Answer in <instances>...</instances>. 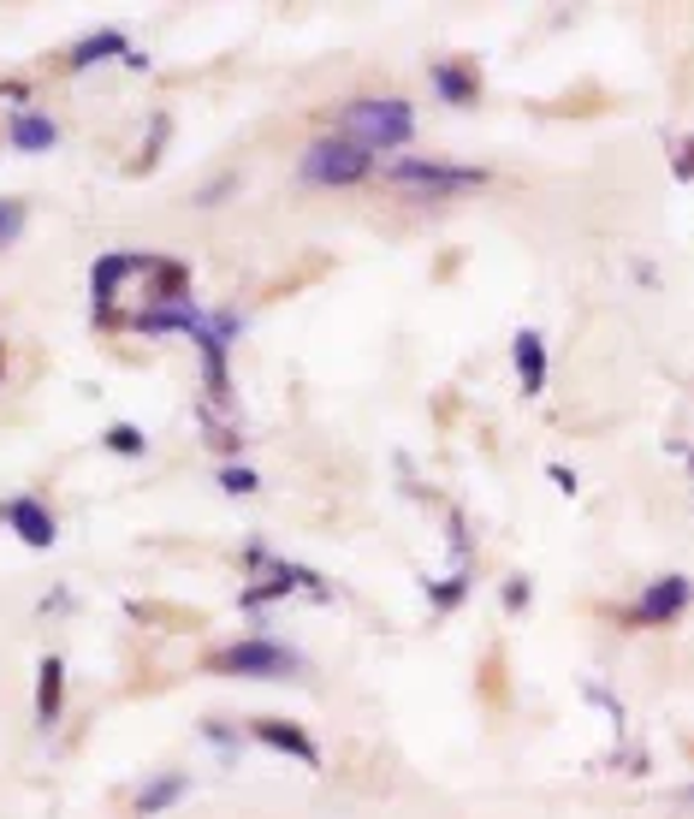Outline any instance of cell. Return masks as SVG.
Segmentation results:
<instances>
[{"label":"cell","instance_id":"1","mask_svg":"<svg viewBox=\"0 0 694 819\" xmlns=\"http://www.w3.org/2000/svg\"><path fill=\"white\" fill-rule=\"evenodd\" d=\"M410 131H415L410 101L369 96L344 108V143H356V149H398V143H410Z\"/></svg>","mask_w":694,"mask_h":819},{"label":"cell","instance_id":"2","mask_svg":"<svg viewBox=\"0 0 694 819\" xmlns=\"http://www.w3.org/2000/svg\"><path fill=\"white\" fill-rule=\"evenodd\" d=\"M369 172V149L344 143V137H321L303 149V179L309 184H356Z\"/></svg>","mask_w":694,"mask_h":819},{"label":"cell","instance_id":"3","mask_svg":"<svg viewBox=\"0 0 694 819\" xmlns=\"http://www.w3.org/2000/svg\"><path fill=\"white\" fill-rule=\"evenodd\" d=\"M386 179L410 184V190H475V184H487V172L457 167V161H392Z\"/></svg>","mask_w":694,"mask_h":819},{"label":"cell","instance_id":"4","mask_svg":"<svg viewBox=\"0 0 694 819\" xmlns=\"http://www.w3.org/2000/svg\"><path fill=\"white\" fill-rule=\"evenodd\" d=\"M214 671H232V677H291L298 671V653L273 648V641H238V648L214 653Z\"/></svg>","mask_w":694,"mask_h":819},{"label":"cell","instance_id":"5","mask_svg":"<svg viewBox=\"0 0 694 819\" xmlns=\"http://www.w3.org/2000/svg\"><path fill=\"white\" fill-rule=\"evenodd\" d=\"M688 606V582L683 577H665V582H653L647 595H641V623H665L676 618Z\"/></svg>","mask_w":694,"mask_h":819},{"label":"cell","instance_id":"6","mask_svg":"<svg viewBox=\"0 0 694 819\" xmlns=\"http://www.w3.org/2000/svg\"><path fill=\"white\" fill-rule=\"evenodd\" d=\"M7 517H12V529H19V540H30V547H54V517H48L37 499H19Z\"/></svg>","mask_w":694,"mask_h":819},{"label":"cell","instance_id":"7","mask_svg":"<svg viewBox=\"0 0 694 819\" xmlns=\"http://www.w3.org/2000/svg\"><path fill=\"white\" fill-rule=\"evenodd\" d=\"M12 143L30 149V154H42V149L60 143V126L48 113H12Z\"/></svg>","mask_w":694,"mask_h":819},{"label":"cell","instance_id":"8","mask_svg":"<svg viewBox=\"0 0 694 819\" xmlns=\"http://www.w3.org/2000/svg\"><path fill=\"white\" fill-rule=\"evenodd\" d=\"M255 742H273V748H285V755H298V760H309V766L321 760L315 742H309L298 725H280V719H262V725H255Z\"/></svg>","mask_w":694,"mask_h":819},{"label":"cell","instance_id":"9","mask_svg":"<svg viewBox=\"0 0 694 819\" xmlns=\"http://www.w3.org/2000/svg\"><path fill=\"white\" fill-rule=\"evenodd\" d=\"M516 369H523V392H541V380H546V344H541V333H516Z\"/></svg>","mask_w":694,"mask_h":819},{"label":"cell","instance_id":"10","mask_svg":"<svg viewBox=\"0 0 694 819\" xmlns=\"http://www.w3.org/2000/svg\"><path fill=\"white\" fill-rule=\"evenodd\" d=\"M108 54H125V37H119V30H95L90 42L72 48V72H83V66H95V60H108Z\"/></svg>","mask_w":694,"mask_h":819},{"label":"cell","instance_id":"11","mask_svg":"<svg viewBox=\"0 0 694 819\" xmlns=\"http://www.w3.org/2000/svg\"><path fill=\"white\" fill-rule=\"evenodd\" d=\"M433 83H440L445 101H475V72H470V66H440Z\"/></svg>","mask_w":694,"mask_h":819},{"label":"cell","instance_id":"12","mask_svg":"<svg viewBox=\"0 0 694 819\" xmlns=\"http://www.w3.org/2000/svg\"><path fill=\"white\" fill-rule=\"evenodd\" d=\"M60 712V659H42V695H37V719L54 725Z\"/></svg>","mask_w":694,"mask_h":819},{"label":"cell","instance_id":"13","mask_svg":"<svg viewBox=\"0 0 694 819\" xmlns=\"http://www.w3.org/2000/svg\"><path fill=\"white\" fill-rule=\"evenodd\" d=\"M179 796H184V778H167V783H149V790L137 796V808H143V813H154V808H172Z\"/></svg>","mask_w":694,"mask_h":819},{"label":"cell","instance_id":"14","mask_svg":"<svg viewBox=\"0 0 694 819\" xmlns=\"http://www.w3.org/2000/svg\"><path fill=\"white\" fill-rule=\"evenodd\" d=\"M24 232V202H0V250Z\"/></svg>","mask_w":694,"mask_h":819},{"label":"cell","instance_id":"15","mask_svg":"<svg viewBox=\"0 0 694 819\" xmlns=\"http://www.w3.org/2000/svg\"><path fill=\"white\" fill-rule=\"evenodd\" d=\"M108 446H113V451H125V458H137V451H143V433H137V428H113V433H108Z\"/></svg>","mask_w":694,"mask_h":819},{"label":"cell","instance_id":"16","mask_svg":"<svg viewBox=\"0 0 694 819\" xmlns=\"http://www.w3.org/2000/svg\"><path fill=\"white\" fill-rule=\"evenodd\" d=\"M220 487H225V493H250V487H255V476H250V469H225V476H220Z\"/></svg>","mask_w":694,"mask_h":819},{"label":"cell","instance_id":"17","mask_svg":"<svg viewBox=\"0 0 694 819\" xmlns=\"http://www.w3.org/2000/svg\"><path fill=\"white\" fill-rule=\"evenodd\" d=\"M457 595H463V582H445V588H433V600H440V606H457Z\"/></svg>","mask_w":694,"mask_h":819}]
</instances>
